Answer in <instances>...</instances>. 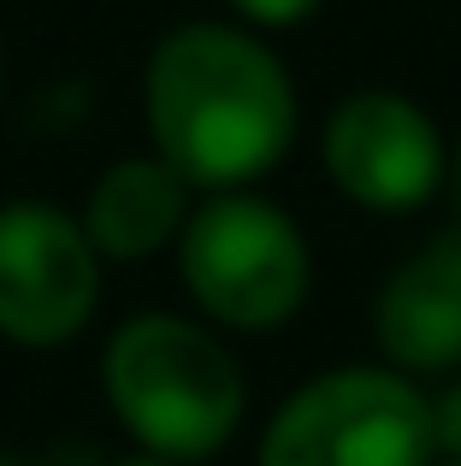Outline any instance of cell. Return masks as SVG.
Masks as SVG:
<instances>
[{"label": "cell", "mask_w": 461, "mask_h": 466, "mask_svg": "<svg viewBox=\"0 0 461 466\" xmlns=\"http://www.w3.org/2000/svg\"><path fill=\"white\" fill-rule=\"evenodd\" d=\"M373 342L403 378H450L461 366V230L408 254L373 296Z\"/></svg>", "instance_id": "obj_7"}, {"label": "cell", "mask_w": 461, "mask_h": 466, "mask_svg": "<svg viewBox=\"0 0 461 466\" xmlns=\"http://www.w3.org/2000/svg\"><path fill=\"white\" fill-rule=\"evenodd\" d=\"M77 218L101 260H149L160 248H178V237H184L190 183L160 154H125L95 177Z\"/></svg>", "instance_id": "obj_8"}, {"label": "cell", "mask_w": 461, "mask_h": 466, "mask_svg": "<svg viewBox=\"0 0 461 466\" xmlns=\"http://www.w3.org/2000/svg\"><path fill=\"white\" fill-rule=\"evenodd\" d=\"M325 177L367 213H420L450 177V148L420 101L355 89L332 106L320 137Z\"/></svg>", "instance_id": "obj_6"}, {"label": "cell", "mask_w": 461, "mask_h": 466, "mask_svg": "<svg viewBox=\"0 0 461 466\" xmlns=\"http://www.w3.org/2000/svg\"><path fill=\"white\" fill-rule=\"evenodd\" d=\"M254 466H432V396L391 366L320 372L278 401Z\"/></svg>", "instance_id": "obj_4"}, {"label": "cell", "mask_w": 461, "mask_h": 466, "mask_svg": "<svg viewBox=\"0 0 461 466\" xmlns=\"http://www.w3.org/2000/svg\"><path fill=\"white\" fill-rule=\"evenodd\" d=\"M101 308V254L77 213L54 201L0 207V337L59 349Z\"/></svg>", "instance_id": "obj_5"}, {"label": "cell", "mask_w": 461, "mask_h": 466, "mask_svg": "<svg viewBox=\"0 0 461 466\" xmlns=\"http://www.w3.org/2000/svg\"><path fill=\"white\" fill-rule=\"evenodd\" d=\"M230 6H237L249 24H261V30H296V24H308L325 0H230Z\"/></svg>", "instance_id": "obj_10"}, {"label": "cell", "mask_w": 461, "mask_h": 466, "mask_svg": "<svg viewBox=\"0 0 461 466\" xmlns=\"http://www.w3.org/2000/svg\"><path fill=\"white\" fill-rule=\"evenodd\" d=\"M432 455L461 461V378L444 384V396H432Z\"/></svg>", "instance_id": "obj_9"}, {"label": "cell", "mask_w": 461, "mask_h": 466, "mask_svg": "<svg viewBox=\"0 0 461 466\" xmlns=\"http://www.w3.org/2000/svg\"><path fill=\"white\" fill-rule=\"evenodd\" d=\"M432 466H461V461H444V455H432Z\"/></svg>", "instance_id": "obj_13"}, {"label": "cell", "mask_w": 461, "mask_h": 466, "mask_svg": "<svg viewBox=\"0 0 461 466\" xmlns=\"http://www.w3.org/2000/svg\"><path fill=\"white\" fill-rule=\"evenodd\" d=\"M0 466H18V461H12V455H0Z\"/></svg>", "instance_id": "obj_15"}, {"label": "cell", "mask_w": 461, "mask_h": 466, "mask_svg": "<svg viewBox=\"0 0 461 466\" xmlns=\"http://www.w3.org/2000/svg\"><path fill=\"white\" fill-rule=\"evenodd\" d=\"M113 466H178V461H160V455H142V449H137V455H125V461H113Z\"/></svg>", "instance_id": "obj_11"}, {"label": "cell", "mask_w": 461, "mask_h": 466, "mask_svg": "<svg viewBox=\"0 0 461 466\" xmlns=\"http://www.w3.org/2000/svg\"><path fill=\"white\" fill-rule=\"evenodd\" d=\"M178 278L208 325L266 337L308 308L313 254L302 225L278 201L225 189L190 207V225L178 237Z\"/></svg>", "instance_id": "obj_3"}, {"label": "cell", "mask_w": 461, "mask_h": 466, "mask_svg": "<svg viewBox=\"0 0 461 466\" xmlns=\"http://www.w3.org/2000/svg\"><path fill=\"white\" fill-rule=\"evenodd\" d=\"M450 183H456V201H461V148H456V159H450Z\"/></svg>", "instance_id": "obj_12"}, {"label": "cell", "mask_w": 461, "mask_h": 466, "mask_svg": "<svg viewBox=\"0 0 461 466\" xmlns=\"http://www.w3.org/2000/svg\"><path fill=\"white\" fill-rule=\"evenodd\" d=\"M101 390L142 455L201 466L237 437L249 384L225 337L184 313H137L107 337Z\"/></svg>", "instance_id": "obj_2"}, {"label": "cell", "mask_w": 461, "mask_h": 466, "mask_svg": "<svg viewBox=\"0 0 461 466\" xmlns=\"http://www.w3.org/2000/svg\"><path fill=\"white\" fill-rule=\"evenodd\" d=\"M0 89H6V59H0Z\"/></svg>", "instance_id": "obj_14"}, {"label": "cell", "mask_w": 461, "mask_h": 466, "mask_svg": "<svg viewBox=\"0 0 461 466\" xmlns=\"http://www.w3.org/2000/svg\"><path fill=\"white\" fill-rule=\"evenodd\" d=\"M154 154L190 189H249L296 142V83L284 59L249 30L184 24L149 59L142 77Z\"/></svg>", "instance_id": "obj_1"}]
</instances>
